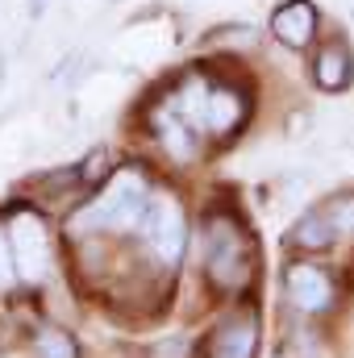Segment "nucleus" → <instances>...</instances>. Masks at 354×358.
<instances>
[{
  "label": "nucleus",
  "instance_id": "obj_1",
  "mask_svg": "<svg viewBox=\"0 0 354 358\" xmlns=\"http://www.w3.org/2000/svg\"><path fill=\"white\" fill-rule=\"evenodd\" d=\"M150 204V179L138 167H121L108 179V187L96 196V204L84 208V217L76 221V229H134L146 217Z\"/></svg>",
  "mask_w": 354,
  "mask_h": 358
},
{
  "label": "nucleus",
  "instance_id": "obj_2",
  "mask_svg": "<svg viewBox=\"0 0 354 358\" xmlns=\"http://www.w3.org/2000/svg\"><path fill=\"white\" fill-rule=\"evenodd\" d=\"M204 271L217 287L234 292L250 279V242L234 217H213L208 221V250H204Z\"/></svg>",
  "mask_w": 354,
  "mask_h": 358
},
{
  "label": "nucleus",
  "instance_id": "obj_3",
  "mask_svg": "<svg viewBox=\"0 0 354 358\" xmlns=\"http://www.w3.org/2000/svg\"><path fill=\"white\" fill-rule=\"evenodd\" d=\"M8 250H13V267L25 283H38L50 267V246H46V225L34 213H17L8 221Z\"/></svg>",
  "mask_w": 354,
  "mask_h": 358
},
{
  "label": "nucleus",
  "instance_id": "obj_4",
  "mask_svg": "<svg viewBox=\"0 0 354 358\" xmlns=\"http://www.w3.org/2000/svg\"><path fill=\"white\" fill-rule=\"evenodd\" d=\"M146 238L155 246V255L176 267L183 259V246H187V217H183V204L171 196H159L146 204Z\"/></svg>",
  "mask_w": 354,
  "mask_h": 358
},
{
  "label": "nucleus",
  "instance_id": "obj_5",
  "mask_svg": "<svg viewBox=\"0 0 354 358\" xmlns=\"http://www.w3.org/2000/svg\"><path fill=\"white\" fill-rule=\"evenodd\" d=\"M271 34L288 50H304L317 34V4L313 0H283L271 13Z\"/></svg>",
  "mask_w": 354,
  "mask_h": 358
},
{
  "label": "nucleus",
  "instance_id": "obj_6",
  "mask_svg": "<svg viewBox=\"0 0 354 358\" xmlns=\"http://www.w3.org/2000/svg\"><path fill=\"white\" fill-rule=\"evenodd\" d=\"M288 300L300 308V313H325L334 304V283L330 275L313 263H292L288 267Z\"/></svg>",
  "mask_w": 354,
  "mask_h": 358
},
{
  "label": "nucleus",
  "instance_id": "obj_7",
  "mask_svg": "<svg viewBox=\"0 0 354 358\" xmlns=\"http://www.w3.org/2000/svg\"><path fill=\"white\" fill-rule=\"evenodd\" d=\"M259 350V317L229 313L213 334V358H255Z\"/></svg>",
  "mask_w": 354,
  "mask_h": 358
},
{
  "label": "nucleus",
  "instance_id": "obj_8",
  "mask_svg": "<svg viewBox=\"0 0 354 358\" xmlns=\"http://www.w3.org/2000/svg\"><path fill=\"white\" fill-rule=\"evenodd\" d=\"M208 134L213 138H229L242 117H246V96L238 88H225V84H208Z\"/></svg>",
  "mask_w": 354,
  "mask_h": 358
},
{
  "label": "nucleus",
  "instance_id": "obj_9",
  "mask_svg": "<svg viewBox=\"0 0 354 358\" xmlns=\"http://www.w3.org/2000/svg\"><path fill=\"white\" fill-rule=\"evenodd\" d=\"M150 121H155V134H159V142L167 146V155H171V159L187 163V159L196 155V146H192V142H196V134H192V129H187V121L179 117L176 100H171V104H159Z\"/></svg>",
  "mask_w": 354,
  "mask_h": 358
},
{
  "label": "nucleus",
  "instance_id": "obj_10",
  "mask_svg": "<svg viewBox=\"0 0 354 358\" xmlns=\"http://www.w3.org/2000/svg\"><path fill=\"white\" fill-rule=\"evenodd\" d=\"M351 76H354L351 50H346L342 42H325V46L317 50V63H313V80H317V88L342 92V88H351Z\"/></svg>",
  "mask_w": 354,
  "mask_h": 358
},
{
  "label": "nucleus",
  "instance_id": "obj_11",
  "mask_svg": "<svg viewBox=\"0 0 354 358\" xmlns=\"http://www.w3.org/2000/svg\"><path fill=\"white\" fill-rule=\"evenodd\" d=\"M288 242H292V246H300V250H330V246H334V234H330L325 213H304V217L292 225Z\"/></svg>",
  "mask_w": 354,
  "mask_h": 358
},
{
  "label": "nucleus",
  "instance_id": "obj_12",
  "mask_svg": "<svg viewBox=\"0 0 354 358\" xmlns=\"http://www.w3.org/2000/svg\"><path fill=\"white\" fill-rule=\"evenodd\" d=\"M221 46V50H250L259 42V29L250 21H229V25H217L213 34H204V46Z\"/></svg>",
  "mask_w": 354,
  "mask_h": 358
},
{
  "label": "nucleus",
  "instance_id": "obj_13",
  "mask_svg": "<svg viewBox=\"0 0 354 358\" xmlns=\"http://www.w3.org/2000/svg\"><path fill=\"white\" fill-rule=\"evenodd\" d=\"M325 221H330V234L334 242H354V192H342L330 200V208H321Z\"/></svg>",
  "mask_w": 354,
  "mask_h": 358
},
{
  "label": "nucleus",
  "instance_id": "obj_14",
  "mask_svg": "<svg viewBox=\"0 0 354 358\" xmlns=\"http://www.w3.org/2000/svg\"><path fill=\"white\" fill-rule=\"evenodd\" d=\"M38 358H80V346H76V338H71L67 329L46 325V329L38 334Z\"/></svg>",
  "mask_w": 354,
  "mask_h": 358
},
{
  "label": "nucleus",
  "instance_id": "obj_15",
  "mask_svg": "<svg viewBox=\"0 0 354 358\" xmlns=\"http://www.w3.org/2000/svg\"><path fill=\"white\" fill-rule=\"evenodd\" d=\"M13 275H17V267H13V250H8V238L0 234V287H8Z\"/></svg>",
  "mask_w": 354,
  "mask_h": 358
},
{
  "label": "nucleus",
  "instance_id": "obj_16",
  "mask_svg": "<svg viewBox=\"0 0 354 358\" xmlns=\"http://www.w3.org/2000/svg\"><path fill=\"white\" fill-rule=\"evenodd\" d=\"M46 13V0H29V21H38Z\"/></svg>",
  "mask_w": 354,
  "mask_h": 358
},
{
  "label": "nucleus",
  "instance_id": "obj_17",
  "mask_svg": "<svg viewBox=\"0 0 354 358\" xmlns=\"http://www.w3.org/2000/svg\"><path fill=\"white\" fill-rule=\"evenodd\" d=\"M351 21H354V4H351Z\"/></svg>",
  "mask_w": 354,
  "mask_h": 358
}]
</instances>
